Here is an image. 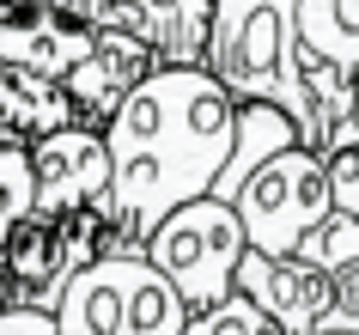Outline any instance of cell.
<instances>
[{"label": "cell", "mask_w": 359, "mask_h": 335, "mask_svg": "<svg viewBox=\"0 0 359 335\" xmlns=\"http://www.w3.org/2000/svg\"><path fill=\"white\" fill-rule=\"evenodd\" d=\"M183 335H286V329H280V323H274V317H268L250 293H226L219 305L195 311Z\"/></svg>", "instance_id": "cell-16"}, {"label": "cell", "mask_w": 359, "mask_h": 335, "mask_svg": "<svg viewBox=\"0 0 359 335\" xmlns=\"http://www.w3.org/2000/svg\"><path fill=\"white\" fill-rule=\"evenodd\" d=\"M238 220L250 232V250H268V256H292L304 244V232H317L329 214H335V189H329V159L317 147H280L274 159L244 177V189L231 195Z\"/></svg>", "instance_id": "cell-5"}, {"label": "cell", "mask_w": 359, "mask_h": 335, "mask_svg": "<svg viewBox=\"0 0 359 335\" xmlns=\"http://www.w3.org/2000/svg\"><path fill=\"white\" fill-rule=\"evenodd\" d=\"M19 305V293H13V275H6V262H0V311H13Z\"/></svg>", "instance_id": "cell-20"}, {"label": "cell", "mask_w": 359, "mask_h": 335, "mask_svg": "<svg viewBox=\"0 0 359 335\" xmlns=\"http://www.w3.org/2000/svg\"><path fill=\"white\" fill-rule=\"evenodd\" d=\"M0 140H25V134L13 129V122H6V110H0Z\"/></svg>", "instance_id": "cell-21"}, {"label": "cell", "mask_w": 359, "mask_h": 335, "mask_svg": "<svg viewBox=\"0 0 359 335\" xmlns=\"http://www.w3.org/2000/svg\"><path fill=\"white\" fill-rule=\"evenodd\" d=\"M238 293H250L286 335H317L335 305V275L304 256H268V250H244L238 262Z\"/></svg>", "instance_id": "cell-9"}, {"label": "cell", "mask_w": 359, "mask_h": 335, "mask_svg": "<svg viewBox=\"0 0 359 335\" xmlns=\"http://www.w3.org/2000/svg\"><path fill=\"white\" fill-rule=\"evenodd\" d=\"M43 6H61V13H79L86 0H43Z\"/></svg>", "instance_id": "cell-22"}, {"label": "cell", "mask_w": 359, "mask_h": 335, "mask_svg": "<svg viewBox=\"0 0 359 335\" xmlns=\"http://www.w3.org/2000/svg\"><path fill=\"white\" fill-rule=\"evenodd\" d=\"M353 140H359V86H353Z\"/></svg>", "instance_id": "cell-23"}, {"label": "cell", "mask_w": 359, "mask_h": 335, "mask_svg": "<svg viewBox=\"0 0 359 335\" xmlns=\"http://www.w3.org/2000/svg\"><path fill=\"white\" fill-rule=\"evenodd\" d=\"M250 250V232L238 220V207L219 195H195L177 214L152 225L147 256L170 275V287L189 298V311H208L226 293H238V262Z\"/></svg>", "instance_id": "cell-4"}, {"label": "cell", "mask_w": 359, "mask_h": 335, "mask_svg": "<svg viewBox=\"0 0 359 335\" xmlns=\"http://www.w3.org/2000/svg\"><path fill=\"white\" fill-rule=\"evenodd\" d=\"M299 37L359 86V0H299Z\"/></svg>", "instance_id": "cell-14"}, {"label": "cell", "mask_w": 359, "mask_h": 335, "mask_svg": "<svg viewBox=\"0 0 359 335\" xmlns=\"http://www.w3.org/2000/svg\"><path fill=\"white\" fill-rule=\"evenodd\" d=\"M31 171H37V214L97 207L110 220V140H104V129L67 122V129L31 140Z\"/></svg>", "instance_id": "cell-8"}, {"label": "cell", "mask_w": 359, "mask_h": 335, "mask_svg": "<svg viewBox=\"0 0 359 335\" xmlns=\"http://www.w3.org/2000/svg\"><path fill=\"white\" fill-rule=\"evenodd\" d=\"M189 298L147 250H104L67 280L55 305L61 335H183Z\"/></svg>", "instance_id": "cell-3"}, {"label": "cell", "mask_w": 359, "mask_h": 335, "mask_svg": "<svg viewBox=\"0 0 359 335\" xmlns=\"http://www.w3.org/2000/svg\"><path fill=\"white\" fill-rule=\"evenodd\" d=\"M208 67L231 86L244 104H280L299 122L304 147H329L323 110L304 74V37H299V0H213L208 31Z\"/></svg>", "instance_id": "cell-2"}, {"label": "cell", "mask_w": 359, "mask_h": 335, "mask_svg": "<svg viewBox=\"0 0 359 335\" xmlns=\"http://www.w3.org/2000/svg\"><path fill=\"white\" fill-rule=\"evenodd\" d=\"M79 19L92 31L147 43L158 67H201L213 31V0H86Z\"/></svg>", "instance_id": "cell-7"}, {"label": "cell", "mask_w": 359, "mask_h": 335, "mask_svg": "<svg viewBox=\"0 0 359 335\" xmlns=\"http://www.w3.org/2000/svg\"><path fill=\"white\" fill-rule=\"evenodd\" d=\"M104 238H110V220L97 207H79V214H25L13 225V238L0 244V262L13 275L19 305L55 311L67 280L92 256H104Z\"/></svg>", "instance_id": "cell-6"}, {"label": "cell", "mask_w": 359, "mask_h": 335, "mask_svg": "<svg viewBox=\"0 0 359 335\" xmlns=\"http://www.w3.org/2000/svg\"><path fill=\"white\" fill-rule=\"evenodd\" d=\"M37 214V171H31V140H0V244L13 225Z\"/></svg>", "instance_id": "cell-15"}, {"label": "cell", "mask_w": 359, "mask_h": 335, "mask_svg": "<svg viewBox=\"0 0 359 335\" xmlns=\"http://www.w3.org/2000/svg\"><path fill=\"white\" fill-rule=\"evenodd\" d=\"M0 110H6V122H13L25 140H43V134L79 122L74 98H67L61 79L31 74V67H6V61H0Z\"/></svg>", "instance_id": "cell-12"}, {"label": "cell", "mask_w": 359, "mask_h": 335, "mask_svg": "<svg viewBox=\"0 0 359 335\" xmlns=\"http://www.w3.org/2000/svg\"><path fill=\"white\" fill-rule=\"evenodd\" d=\"M329 323H341V329L359 335V262L335 268V305H329Z\"/></svg>", "instance_id": "cell-18"}, {"label": "cell", "mask_w": 359, "mask_h": 335, "mask_svg": "<svg viewBox=\"0 0 359 335\" xmlns=\"http://www.w3.org/2000/svg\"><path fill=\"white\" fill-rule=\"evenodd\" d=\"M92 43H97V31L79 13H61V6H43V0H6L0 6V61L6 67L67 79V67Z\"/></svg>", "instance_id": "cell-10"}, {"label": "cell", "mask_w": 359, "mask_h": 335, "mask_svg": "<svg viewBox=\"0 0 359 335\" xmlns=\"http://www.w3.org/2000/svg\"><path fill=\"white\" fill-rule=\"evenodd\" d=\"M299 140V122L280 110V104H244V116H238V147H231L226 171H219V183H213V195L219 202H231L238 189H244V177L262 159H274L280 147H292Z\"/></svg>", "instance_id": "cell-13"}, {"label": "cell", "mask_w": 359, "mask_h": 335, "mask_svg": "<svg viewBox=\"0 0 359 335\" xmlns=\"http://www.w3.org/2000/svg\"><path fill=\"white\" fill-rule=\"evenodd\" d=\"M323 159H329V189H335V207L359 220V140H347V147H335V152H323Z\"/></svg>", "instance_id": "cell-17"}, {"label": "cell", "mask_w": 359, "mask_h": 335, "mask_svg": "<svg viewBox=\"0 0 359 335\" xmlns=\"http://www.w3.org/2000/svg\"><path fill=\"white\" fill-rule=\"evenodd\" d=\"M152 67H158V55H152L147 43L116 37V31H97V43L67 67L61 86H67V98H74V116H79V122H86V129H104Z\"/></svg>", "instance_id": "cell-11"}, {"label": "cell", "mask_w": 359, "mask_h": 335, "mask_svg": "<svg viewBox=\"0 0 359 335\" xmlns=\"http://www.w3.org/2000/svg\"><path fill=\"white\" fill-rule=\"evenodd\" d=\"M244 98L201 67H152L104 122L110 140V238L104 250H147L152 225L195 195H213L238 147Z\"/></svg>", "instance_id": "cell-1"}, {"label": "cell", "mask_w": 359, "mask_h": 335, "mask_svg": "<svg viewBox=\"0 0 359 335\" xmlns=\"http://www.w3.org/2000/svg\"><path fill=\"white\" fill-rule=\"evenodd\" d=\"M0 335H61V323H55V311L13 305V311H0Z\"/></svg>", "instance_id": "cell-19"}]
</instances>
